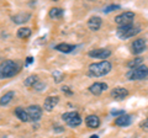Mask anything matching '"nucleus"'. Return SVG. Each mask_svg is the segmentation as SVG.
<instances>
[{
    "mask_svg": "<svg viewBox=\"0 0 148 138\" xmlns=\"http://www.w3.org/2000/svg\"><path fill=\"white\" fill-rule=\"evenodd\" d=\"M111 69H112V64L109 61H103L99 63H91L88 68V72H89V75L92 78H100L109 74Z\"/></svg>",
    "mask_w": 148,
    "mask_h": 138,
    "instance_id": "f257e3e1",
    "label": "nucleus"
},
{
    "mask_svg": "<svg viewBox=\"0 0 148 138\" xmlns=\"http://www.w3.org/2000/svg\"><path fill=\"white\" fill-rule=\"evenodd\" d=\"M20 70V66L15 61H4L0 64V79H6L16 75Z\"/></svg>",
    "mask_w": 148,
    "mask_h": 138,
    "instance_id": "f03ea898",
    "label": "nucleus"
},
{
    "mask_svg": "<svg viewBox=\"0 0 148 138\" xmlns=\"http://www.w3.org/2000/svg\"><path fill=\"white\" fill-rule=\"evenodd\" d=\"M141 32V27L135 26V25H125V26H119L116 30V35L121 40H128L133 37V36L138 35Z\"/></svg>",
    "mask_w": 148,
    "mask_h": 138,
    "instance_id": "7ed1b4c3",
    "label": "nucleus"
},
{
    "mask_svg": "<svg viewBox=\"0 0 148 138\" xmlns=\"http://www.w3.org/2000/svg\"><path fill=\"white\" fill-rule=\"evenodd\" d=\"M127 79L128 80H142V79H146L148 78V68L146 66H141L136 69H131V70L127 72Z\"/></svg>",
    "mask_w": 148,
    "mask_h": 138,
    "instance_id": "20e7f679",
    "label": "nucleus"
},
{
    "mask_svg": "<svg viewBox=\"0 0 148 138\" xmlns=\"http://www.w3.org/2000/svg\"><path fill=\"white\" fill-rule=\"evenodd\" d=\"M62 120L67 123L69 127H78L79 125H82V122H83L80 115L78 112H74V111L63 113L62 115Z\"/></svg>",
    "mask_w": 148,
    "mask_h": 138,
    "instance_id": "39448f33",
    "label": "nucleus"
},
{
    "mask_svg": "<svg viewBox=\"0 0 148 138\" xmlns=\"http://www.w3.org/2000/svg\"><path fill=\"white\" fill-rule=\"evenodd\" d=\"M133 19H135V14L131 11H125L122 14H120L115 17V22L119 26H125V25H131Z\"/></svg>",
    "mask_w": 148,
    "mask_h": 138,
    "instance_id": "423d86ee",
    "label": "nucleus"
},
{
    "mask_svg": "<svg viewBox=\"0 0 148 138\" xmlns=\"http://www.w3.org/2000/svg\"><path fill=\"white\" fill-rule=\"evenodd\" d=\"M88 56H89L90 58H94V59H103V61H105L106 58H109L111 56V51L106 49V48L91 49V51H89Z\"/></svg>",
    "mask_w": 148,
    "mask_h": 138,
    "instance_id": "0eeeda50",
    "label": "nucleus"
},
{
    "mask_svg": "<svg viewBox=\"0 0 148 138\" xmlns=\"http://www.w3.org/2000/svg\"><path fill=\"white\" fill-rule=\"evenodd\" d=\"M26 111H27V113H29L30 121L36 122V121H38V120L41 118V116H42L43 110L41 109L38 105H31V106H29L26 109Z\"/></svg>",
    "mask_w": 148,
    "mask_h": 138,
    "instance_id": "6e6552de",
    "label": "nucleus"
},
{
    "mask_svg": "<svg viewBox=\"0 0 148 138\" xmlns=\"http://www.w3.org/2000/svg\"><path fill=\"white\" fill-rule=\"evenodd\" d=\"M147 48V43H146V40L145 38H137L132 42L131 46V49H132V53L133 54H141L146 51Z\"/></svg>",
    "mask_w": 148,
    "mask_h": 138,
    "instance_id": "1a4fd4ad",
    "label": "nucleus"
},
{
    "mask_svg": "<svg viewBox=\"0 0 148 138\" xmlns=\"http://www.w3.org/2000/svg\"><path fill=\"white\" fill-rule=\"evenodd\" d=\"M111 96L114 98V100L121 101V100H123L125 98L128 96V90L125 89V88H120V86H117V88H114L112 90H111Z\"/></svg>",
    "mask_w": 148,
    "mask_h": 138,
    "instance_id": "9d476101",
    "label": "nucleus"
},
{
    "mask_svg": "<svg viewBox=\"0 0 148 138\" xmlns=\"http://www.w3.org/2000/svg\"><path fill=\"white\" fill-rule=\"evenodd\" d=\"M105 90H108V84L106 83H94L89 86V91L92 95H100Z\"/></svg>",
    "mask_w": 148,
    "mask_h": 138,
    "instance_id": "9b49d317",
    "label": "nucleus"
},
{
    "mask_svg": "<svg viewBox=\"0 0 148 138\" xmlns=\"http://www.w3.org/2000/svg\"><path fill=\"white\" fill-rule=\"evenodd\" d=\"M58 102H59V98H58V96H48V98H46V100H45L43 109L46 110V111L51 112L56 106H57Z\"/></svg>",
    "mask_w": 148,
    "mask_h": 138,
    "instance_id": "f8f14e48",
    "label": "nucleus"
},
{
    "mask_svg": "<svg viewBox=\"0 0 148 138\" xmlns=\"http://www.w3.org/2000/svg\"><path fill=\"white\" fill-rule=\"evenodd\" d=\"M133 121V117L131 116V115H126L125 113L123 116H120L117 117L116 120H115V125L119 126V127H127L132 123Z\"/></svg>",
    "mask_w": 148,
    "mask_h": 138,
    "instance_id": "ddd939ff",
    "label": "nucleus"
},
{
    "mask_svg": "<svg viewBox=\"0 0 148 138\" xmlns=\"http://www.w3.org/2000/svg\"><path fill=\"white\" fill-rule=\"evenodd\" d=\"M101 24H103L101 17L92 16V17H90V19H89V21H88V27H89L91 31H98L101 27Z\"/></svg>",
    "mask_w": 148,
    "mask_h": 138,
    "instance_id": "4468645a",
    "label": "nucleus"
},
{
    "mask_svg": "<svg viewBox=\"0 0 148 138\" xmlns=\"http://www.w3.org/2000/svg\"><path fill=\"white\" fill-rule=\"evenodd\" d=\"M85 123L89 128L95 130V128H98L100 126V118L96 116V115H89V116H86V118H85Z\"/></svg>",
    "mask_w": 148,
    "mask_h": 138,
    "instance_id": "2eb2a0df",
    "label": "nucleus"
},
{
    "mask_svg": "<svg viewBox=\"0 0 148 138\" xmlns=\"http://www.w3.org/2000/svg\"><path fill=\"white\" fill-rule=\"evenodd\" d=\"M14 113H15V116L20 120V121L22 122H30V117H29V113H27V111L25 109L22 107H16L15 111H14Z\"/></svg>",
    "mask_w": 148,
    "mask_h": 138,
    "instance_id": "dca6fc26",
    "label": "nucleus"
},
{
    "mask_svg": "<svg viewBox=\"0 0 148 138\" xmlns=\"http://www.w3.org/2000/svg\"><path fill=\"white\" fill-rule=\"evenodd\" d=\"M30 17H31V14L20 12V14H17V15L12 16L11 19H12V21L15 22V24H25V22H27L30 20Z\"/></svg>",
    "mask_w": 148,
    "mask_h": 138,
    "instance_id": "f3484780",
    "label": "nucleus"
},
{
    "mask_svg": "<svg viewBox=\"0 0 148 138\" xmlns=\"http://www.w3.org/2000/svg\"><path fill=\"white\" fill-rule=\"evenodd\" d=\"M54 49L58 51V52H62V53H71L75 49V46L68 44V43H59V44L56 46Z\"/></svg>",
    "mask_w": 148,
    "mask_h": 138,
    "instance_id": "a211bd4d",
    "label": "nucleus"
},
{
    "mask_svg": "<svg viewBox=\"0 0 148 138\" xmlns=\"http://www.w3.org/2000/svg\"><path fill=\"white\" fill-rule=\"evenodd\" d=\"M15 96V91H8L5 95H3L0 98V106H5V105H9L10 101L12 100V98Z\"/></svg>",
    "mask_w": 148,
    "mask_h": 138,
    "instance_id": "6ab92c4d",
    "label": "nucleus"
},
{
    "mask_svg": "<svg viewBox=\"0 0 148 138\" xmlns=\"http://www.w3.org/2000/svg\"><path fill=\"white\" fill-rule=\"evenodd\" d=\"M63 15H64V11L61 8H52L49 10V17L51 19H61Z\"/></svg>",
    "mask_w": 148,
    "mask_h": 138,
    "instance_id": "aec40b11",
    "label": "nucleus"
},
{
    "mask_svg": "<svg viewBox=\"0 0 148 138\" xmlns=\"http://www.w3.org/2000/svg\"><path fill=\"white\" fill-rule=\"evenodd\" d=\"M31 33H32L31 29H29V27H21V29L17 31V37L25 40V38H29Z\"/></svg>",
    "mask_w": 148,
    "mask_h": 138,
    "instance_id": "412c9836",
    "label": "nucleus"
},
{
    "mask_svg": "<svg viewBox=\"0 0 148 138\" xmlns=\"http://www.w3.org/2000/svg\"><path fill=\"white\" fill-rule=\"evenodd\" d=\"M141 66H143V58H141V57H137V58L132 59V61H130L127 63V67L130 69H136V68L141 67Z\"/></svg>",
    "mask_w": 148,
    "mask_h": 138,
    "instance_id": "4be33fe9",
    "label": "nucleus"
},
{
    "mask_svg": "<svg viewBox=\"0 0 148 138\" xmlns=\"http://www.w3.org/2000/svg\"><path fill=\"white\" fill-rule=\"evenodd\" d=\"M38 77L37 75H30L29 78H26V80H25V86H29V88H34V86L38 83Z\"/></svg>",
    "mask_w": 148,
    "mask_h": 138,
    "instance_id": "5701e85b",
    "label": "nucleus"
},
{
    "mask_svg": "<svg viewBox=\"0 0 148 138\" xmlns=\"http://www.w3.org/2000/svg\"><path fill=\"white\" fill-rule=\"evenodd\" d=\"M120 9H121V5H109V6L104 8V12L109 14V12L114 11V10H120Z\"/></svg>",
    "mask_w": 148,
    "mask_h": 138,
    "instance_id": "b1692460",
    "label": "nucleus"
},
{
    "mask_svg": "<svg viewBox=\"0 0 148 138\" xmlns=\"http://www.w3.org/2000/svg\"><path fill=\"white\" fill-rule=\"evenodd\" d=\"M52 75H53V78H54L56 83H61V81L63 80V74H62L61 72H58V70H54V72L52 73Z\"/></svg>",
    "mask_w": 148,
    "mask_h": 138,
    "instance_id": "393cba45",
    "label": "nucleus"
},
{
    "mask_svg": "<svg viewBox=\"0 0 148 138\" xmlns=\"http://www.w3.org/2000/svg\"><path fill=\"white\" fill-rule=\"evenodd\" d=\"M45 88H46V84H45V83H42V81H38V83H37V84L34 86V89H35L36 91H42Z\"/></svg>",
    "mask_w": 148,
    "mask_h": 138,
    "instance_id": "a878e982",
    "label": "nucleus"
},
{
    "mask_svg": "<svg viewBox=\"0 0 148 138\" xmlns=\"http://www.w3.org/2000/svg\"><path fill=\"white\" fill-rule=\"evenodd\" d=\"M111 115H112V116H117V117L123 116L125 110H112V111H111Z\"/></svg>",
    "mask_w": 148,
    "mask_h": 138,
    "instance_id": "bb28decb",
    "label": "nucleus"
},
{
    "mask_svg": "<svg viewBox=\"0 0 148 138\" xmlns=\"http://www.w3.org/2000/svg\"><path fill=\"white\" fill-rule=\"evenodd\" d=\"M140 127L142 128L143 131H146V132H148V118H146L145 121H142L141 123H140Z\"/></svg>",
    "mask_w": 148,
    "mask_h": 138,
    "instance_id": "cd10ccee",
    "label": "nucleus"
},
{
    "mask_svg": "<svg viewBox=\"0 0 148 138\" xmlns=\"http://www.w3.org/2000/svg\"><path fill=\"white\" fill-rule=\"evenodd\" d=\"M62 91H63V93H66L67 95H73V91H71V89H69L68 86H63Z\"/></svg>",
    "mask_w": 148,
    "mask_h": 138,
    "instance_id": "c85d7f7f",
    "label": "nucleus"
},
{
    "mask_svg": "<svg viewBox=\"0 0 148 138\" xmlns=\"http://www.w3.org/2000/svg\"><path fill=\"white\" fill-rule=\"evenodd\" d=\"M32 62H34V58H32V57H27V59H26V66H27V64H31Z\"/></svg>",
    "mask_w": 148,
    "mask_h": 138,
    "instance_id": "c756f323",
    "label": "nucleus"
},
{
    "mask_svg": "<svg viewBox=\"0 0 148 138\" xmlns=\"http://www.w3.org/2000/svg\"><path fill=\"white\" fill-rule=\"evenodd\" d=\"M90 138H99V136L98 135H94V136H91Z\"/></svg>",
    "mask_w": 148,
    "mask_h": 138,
    "instance_id": "7c9ffc66",
    "label": "nucleus"
}]
</instances>
